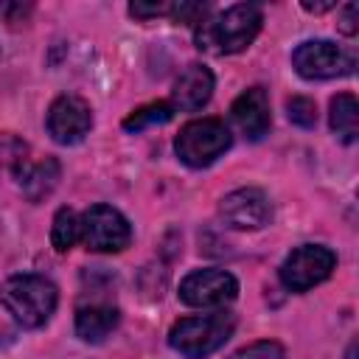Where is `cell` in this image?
Here are the masks:
<instances>
[{"label":"cell","mask_w":359,"mask_h":359,"mask_svg":"<svg viewBox=\"0 0 359 359\" xmlns=\"http://www.w3.org/2000/svg\"><path fill=\"white\" fill-rule=\"evenodd\" d=\"M261 25H264V14L255 3H236L216 17H210V20L205 17L202 22H196L194 39H196L199 50H210L219 56L238 53L252 45Z\"/></svg>","instance_id":"6da1fadb"},{"label":"cell","mask_w":359,"mask_h":359,"mask_svg":"<svg viewBox=\"0 0 359 359\" xmlns=\"http://www.w3.org/2000/svg\"><path fill=\"white\" fill-rule=\"evenodd\" d=\"M0 303L22 328H39L56 311L59 289L45 275H11L0 283Z\"/></svg>","instance_id":"7a4b0ae2"},{"label":"cell","mask_w":359,"mask_h":359,"mask_svg":"<svg viewBox=\"0 0 359 359\" xmlns=\"http://www.w3.org/2000/svg\"><path fill=\"white\" fill-rule=\"evenodd\" d=\"M236 328V314L230 311H213L199 317H182L168 331V345L185 359H205L216 353Z\"/></svg>","instance_id":"3957f363"},{"label":"cell","mask_w":359,"mask_h":359,"mask_svg":"<svg viewBox=\"0 0 359 359\" xmlns=\"http://www.w3.org/2000/svg\"><path fill=\"white\" fill-rule=\"evenodd\" d=\"M230 143H233V137H230V129L224 126V121L196 118V121H188L177 132L174 151L188 168H208L230 149Z\"/></svg>","instance_id":"277c9868"},{"label":"cell","mask_w":359,"mask_h":359,"mask_svg":"<svg viewBox=\"0 0 359 359\" xmlns=\"http://www.w3.org/2000/svg\"><path fill=\"white\" fill-rule=\"evenodd\" d=\"M79 241L90 252H121L132 241V224L112 205H90L79 216Z\"/></svg>","instance_id":"5b68a950"},{"label":"cell","mask_w":359,"mask_h":359,"mask_svg":"<svg viewBox=\"0 0 359 359\" xmlns=\"http://www.w3.org/2000/svg\"><path fill=\"white\" fill-rule=\"evenodd\" d=\"M292 67L309 81H323L353 73L356 56L331 39H306L292 50Z\"/></svg>","instance_id":"8992f818"},{"label":"cell","mask_w":359,"mask_h":359,"mask_svg":"<svg viewBox=\"0 0 359 359\" xmlns=\"http://www.w3.org/2000/svg\"><path fill=\"white\" fill-rule=\"evenodd\" d=\"M334 266H337L334 250L323 244H300L283 258L278 278L289 292H309L311 286L323 283L334 272Z\"/></svg>","instance_id":"52a82bcc"},{"label":"cell","mask_w":359,"mask_h":359,"mask_svg":"<svg viewBox=\"0 0 359 359\" xmlns=\"http://www.w3.org/2000/svg\"><path fill=\"white\" fill-rule=\"evenodd\" d=\"M180 300L194 309H219L236 300L238 294V280L219 266L208 269H194L180 280Z\"/></svg>","instance_id":"ba28073f"},{"label":"cell","mask_w":359,"mask_h":359,"mask_svg":"<svg viewBox=\"0 0 359 359\" xmlns=\"http://www.w3.org/2000/svg\"><path fill=\"white\" fill-rule=\"evenodd\" d=\"M45 126L48 135L62 143V146H73L79 140H84V135L93 129V109L90 104L76 95V93H62L59 98H53V104L48 107L45 115Z\"/></svg>","instance_id":"9c48e42d"},{"label":"cell","mask_w":359,"mask_h":359,"mask_svg":"<svg viewBox=\"0 0 359 359\" xmlns=\"http://www.w3.org/2000/svg\"><path fill=\"white\" fill-rule=\"evenodd\" d=\"M219 219L233 230H261L272 219V205L261 188H238L222 196Z\"/></svg>","instance_id":"30bf717a"},{"label":"cell","mask_w":359,"mask_h":359,"mask_svg":"<svg viewBox=\"0 0 359 359\" xmlns=\"http://www.w3.org/2000/svg\"><path fill=\"white\" fill-rule=\"evenodd\" d=\"M230 121L247 140H261L272 126L269 112V95L264 87H247L233 104H230Z\"/></svg>","instance_id":"8fae6325"},{"label":"cell","mask_w":359,"mask_h":359,"mask_svg":"<svg viewBox=\"0 0 359 359\" xmlns=\"http://www.w3.org/2000/svg\"><path fill=\"white\" fill-rule=\"evenodd\" d=\"M213 87H216V79H213L210 67H205L202 62H194L174 81V90H171V101L174 104L171 107L185 109V112H196L210 101Z\"/></svg>","instance_id":"7c38bea8"},{"label":"cell","mask_w":359,"mask_h":359,"mask_svg":"<svg viewBox=\"0 0 359 359\" xmlns=\"http://www.w3.org/2000/svg\"><path fill=\"white\" fill-rule=\"evenodd\" d=\"M59 177H62V165L56 157H45L39 163H25L22 171L14 177L20 191L25 194L28 202H42L45 196H50V191L59 185Z\"/></svg>","instance_id":"4fadbf2b"},{"label":"cell","mask_w":359,"mask_h":359,"mask_svg":"<svg viewBox=\"0 0 359 359\" xmlns=\"http://www.w3.org/2000/svg\"><path fill=\"white\" fill-rule=\"evenodd\" d=\"M121 320V311L109 303H90L76 311V334L84 342H104Z\"/></svg>","instance_id":"5bb4252c"},{"label":"cell","mask_w":359,"mask_h":359,"mask_svg":"<svg viewBox=\"0 0 359 359\" xmlns=\"http://www.w3.org/2000/svg\"><path fill=\"white\" fill-rule=\"evenodd\" d=\"M328 123L331 132L342 140V143H353L359 135V104L353 93H339L331 98L328 104Z\"/></svg>","instance_id":"9a60e30c"},{"label":"cell","mask_w":359,"mask_h":359,"mask_svg":"<svg viewBox=\"0 0 359 359\" xmlns=\"http://www.w3.org/2000/svg\"><path fill=\"white\" fill-rule=\"evenodd\" d=\"M174 118V107L168 101H151V104H143L137 109H132L126 118H123V129L126 132H143L149 126H160V123H168Z\"/></svg>","instance_id":"2e32d148"},{"label":"cell","mask_w":359,"mask_h":359,"mask_svg":"<svg viewBox=\"0 0 359 359\" xmlns=\"http://www.w3.org/2000/svg\"><path fill=\"white\" fill-rule=\"evenodd\" d=\"M25 163H28V143L11 132H3L0 135V180L17 177Z\"/></svg>","instance_id":"e0dca14e"},{"label":"cell","mask_w":359,"mask_h":359,"mask_svg":"<svg viewBox=\"0 0 359 359\" xmlns=\"http://www.w3.org/2000/svg\"><path fill=\"white\" fill-rule=\"evenodd\" d=\"M79 241V213L73 208H59L50 224V244L56 252H67Z\"/></svg>","instance_id":"ac0fdd59"},{"label":"cell","mask_w":359,"mask_h":359,"mask_svg":"<svg viewBox=\"0 0 359 359\" xmlns=\"http://www.w3.org/2000/svg\"><path fill=\"white\" fill-rule=\"evenodd\" d=\"M286 115H289V121H292L294 126H300V129H311V126L317 123V107H314V101L306 98V95L289 98V101H286Z\"/></svg>","instance_id":"d6986e66"},{"label":"cell","mask_w":359,"mask_h":359,"mask_svg":"<svg viewBox=\"0 0 359 359\" xmlns=\"http://www.w3.org/2000/svg\"><path fill=\"white\" fill-rule=\"evenodd\" d=\"M227 359H286V351L280 342L275 339H261V342H252V345H244L238 348L233 356Z\"/></svg>","instance_id":"ffe728a7"},{"label":"cell","mask_w":359,"mask_h":359,"mask_svg":"<svg viewBox=\"0 0 359 359\" xmlns=\"http://www.w3.org/2000/svg\"><path fill=\"white\" fill-rule=\"evenodd\" d=\"M168 11H171V6H163V3H151V6H146V3H132V6H129V14H132L135 20L168 17Z\"/></svg>","instance_id":"44dd1931"},{"label":"cell","mask_w":359,"mask_h":359,"mask_svg":"<svg viewBox=\"0 0 359 359\" xmlns=\"http://www.w3.org/2000/svg\"><path fill=\"white\" fill-rule=\"evenodd\" d=\"M356 14H359V6L356 3H348L342 6V14H339V31L353 36L356 34Z\"/></svg>","instance_id":"7402d4cb"},{"label":"cell","mask_w":359,"mask_h":359,"mask_svg":"<svg viewBox=\"0 0 359 359\" xmlns=\"http://www.w3.org/2000/svg\"><path fill=\"white\" fill-rule=\"evenodd\" d=\"M303 8H306V11H311V14H320V11L334 8V3H303Z\"/></svg>","instance_id":"603a6c76"},{"label":"cell","mask_w":359,"mask_h":359,"mask_svg":"<svg viewBox=\"0 0 359 359\" xmlns=\"http://www.w3.org/2000/svg\"><path fill=\"white\" fill-rule=\"evenodd\" d=\"M345 359H356V342H351V345H348V353H345Z\"/></svg>","instance_id":"cb8c5ba5"}]
</instances>
